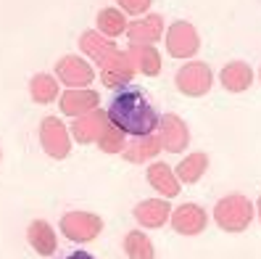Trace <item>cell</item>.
Instances as JSON below:
<instances>
[{
  "label": "cell",
  "mask_w": 261,
  "mask_h": 259,
  "mask_svg": "<svg viewBox=\"0 0 261 259\" xmlns=\"http://www.w3.org/2000/svg\"><path fill=\"white\" fill-rule=\"evenodd\" d=\"M106 114H109L111 125H116L121 132L132 135V138L135 135L156 132V125H159V114L145 98V93L132 90V87H124L121 93H116Z\"/></svg>",
  "instance_id": "6da1fadb"
},
{
  "label": "cell",
  "mask_w": 261,
  "mask_h": 259,
  "mask_svg": "<svg viewBox=\"0 0 261 259\" xmlns=\"http://www.w3.org/2000/svg\"><path fill=\"white\" fill-rule=\"evenodd\" d=\"M253 201L243 193H229L214 206V222L224 233H245L253 222Z\"/></svg>",
  "instance_id": "7a4b0ae2"
},
{
  "label": "cell",
  "mask_w": 261,
  "mask_h": 259,
  "mask_svg": "<svg viewBox=\"0 0 261 259\" xmlns=\"http://www.w3.org/2000/svg\"><path fill=\"white\" fill-rule=\"evenodd\" d=\"M174 85L182 96L188 98H201L206 96L214 85V72L206 61H188L182 64L174 74Z\"/></svg>",
  "instance_id": "3957f363"
},
{
  "label": "cell",
  "mask_w": 261,
  "mask_h": 259,
  "mask_svg": "<svg viewBox=\"0 0 261 259\" xmlns=\"http://www.w3.org/2000/svg\"><path fill=\"white\" fill-rule=\"evenodd\" d=\"M61 233H64V238H69L74 243H90L103 233V220L95 211H82V209L66 211L61 217Z\"/></svg>",
  "instance_id": "277c9868"
},
{
  "label": "cell",
  "mask_w": 261,
  "mask_h": 259,
  "mask_svg": "<svg viewBox=\"0 0 261 259\" xmlns=\"http://www.w3.org/2000/svg\"><path fill=\"white\" fill-rule=\"evenodd\" d=\"M166 40V51L172 58H182V61H190L198 51H201V35L190 21H174L169 24V29L164 32Z\"/></svg>",
  "instance_id": "5b68a950"
},
{
  "label": "cell",
  "mask_w": 261,
  "mask_h": 259,
  "mask_svg": "<svg viewBox=\"0 0 261 259\" xmlns=\"http://www.w3.org/2000/svg\"><path fill=\"white\" fill-rule=\"evenodd\" d=\"M40 146L50 159H66L71 154V132L58 116H45L40 122Z\"/></svg>",
  "instance_id": "8992f818"
},
{
  "label": "cell",
  "mask_w": 261,
  "mask_h": 259,
  "mask_svg": "<svg viewBox=\"0 0 261 259\" xmlns=\"http://www.w3.org/2000/svg\"><path fill=\"white\" fill-rule=\"evenodd\" d=\"M156 138L161 143V151L169 154H182L190 146V127L188 122L177 114H161L156 125Z\"/></svg>",
  "instance_id": "52a82bcc"
},
{
  "label": "cell",
  "mask_w": 261,
  "mask_h": 259,
  "mask_svg": "<svg viewBox=\"0 0 261 259\" xmlns=\"http://www.w3.org/2000/svg\"><path fill=\"white\" fill-rule=\"evenodd\" d=\"M100 82L106 87H111V90H119V87H127L132 80H135V64H132V58L127 51H116L111 53L109 58H103L100 61Z\"/></svg>",
  "instance_id": "ba28073f"
},
{
  "label": "cell",
  "mask_w": 261,
  "mask_h": 259,
  "mask_svg": "<svg viewBox=\"0 0 261 259\" xmlns=\"http://www.w3.org/2000/svg\"><path fill=\"white\" fill-rule=\"evenodd\" d=\"M56 80L66 87H87L95 80V69L85 56H64L56 61Z\"/></svg>",
  "instance_id": "9c48e42d"
},
{
  "label": "cell",
  "mask_w": 261,
  "mask_h": 259,
  "mask_svg": "<svg viewBox=\"0 0 261 259\" xmlns=\"http://www.w3.org/2000/svg\"><path fill=\"white\" fill-rule=\"evenodd\" d=\"M172 227L179 236H201L208 225V215L201 204H179L177 209H172Z\"/></svg>",
  "instance_id": "30bf717a"
},
{
  "label": "cell",
  "mask_w": 261,
  "mask_h": 259,
  "mask_svg": "<svg viewBox=\"0 0 261 259\" xmlns=\"http://www.w3.org/2000/svg\"><path fill=\"white\" fill-rule=\"evenodd\" d=\"M109 127V114H106L100 106L93 111H87L82 116H74V122L69 125V132L76 143H95L100 138V132Z\"/></svg>",
  "instance_id": "8fae6325"
},
{
  "label": "cell",
  "mask_w": 261,
  "mask_h": 259,
  "mask_svg": "<svg viewBox=\"0 0 261 259\" xmlns=\"http://www.w3.org/2000/svg\"><path fill=\"white\" fill-rule=\"evenodd\" d=\"M100 106V96L90 87H66L58 96V109L66 116H82Z\"/></svg>",
  "instance_id": "7c38bea8"
},
{
  "label": "cell",
  "mask_w": 261,
  "mask_h": 259,
  "mask_svg": "<svg viewBox=\"0 0 261 259\" xmlns=\"http://www.w3.org/2000/svg\"><path fill=\"white\" fill-rule=\"evenodd\" d=\"M166 32V24L161 13H143L127 21V37L129 42H159Z\"/></svg>",
  "instance_id": "4fadbf2b"
},
{
  "label": "cell",
  "mask_w": 261,
  "mask_h": 259,
  "mask_svg": "<svg viewBox=\"0 0 261 259\" xmlns=\"http://www.w3.org/2000/svg\"><path fill=\"white\" fill-rule=\"evenodd\" d=\"M135 220L140 227H148V230H159L169 222L172 217V206H169L166 199H148V201H140L135 206Z\"/></svg>",
  "instance_id": "5bb4252c"
},
{
  "label": "cell",
  "mask_w": 261,
  "mask_h": 259,
  "mask_svg": "<svg viewBox=\"0 0 261 259\" xmlns=\"http://www.w3.org/2000/svg\"><path fill=\"white\" fill-rule=\"evenodd\" d=\"M145 177H148V185H150L153 191L161 193V199H174V196L182 193V182L177 180V175H174L172 167L164 164V161L148 164Z\"/></svg>",
  "instance_id": "9a60e30c"
},
{
  "label": "cell",
  "mask_w": 261,
  "mask_h": 259,
  "mask_svg": "<svg viewBox=\"0 0 261 259\" xmlns=\"http://www.w3.org/2000/svg\"><path fill=\"white\" fill-rule=\"evenodd\" d=\"M76 45H80V51L85 58H90L93 64H100L103 58H109L111 53H116V42L111 37L100 35L98 29H87V32L80 35V40H76Z\"/></svg>",
  "instance_id": "2e32d148"
},
{
  "label": "cell",
  "mask_w": 261,
  "mask_h": 259,
  "mask_svg": "<svg viewBox=\"0 0 261 259\" xmlns=\"http://www.w3.org/2000/svg\"><path fill=\"white\" fill-rule=\"evenodd\" d=\"M127 53L132 58L137 74H145V77H159L161 74V53L156 51V45H150V42H129Z\"/></svg>",
  "instance_id": "e0dca14e"
},
{
  "label": "cell",
  "mask_w": 261,
  "mask_h": 259,
  "mask_svg": "<svg viewBox=\"0 0 261 259\" xmlns=\"http://www.w3.org/2000/svg\"><path fill=\"white\" fill-rule=\"evenodd\" d=\"M161 154V143L156 138V132L150 135H135V138L124 146L121 156H124L129 164H148Z\"/></svg>",
  "instance_id": "ac0fdd59"
},
{
  "label": "cell",
  "mask_w": 261,
  "mask_h": 259,
  "mask_svg": "<svg viewBox=\"0 0 261 259\" xmlns=\"http://www.w3.org/2000/svg\"><path fill=\"white\" fill-rule=\"evenodd\" d=\"M27 241L40 256H50L58 249V236L48 220H32L27 227Z\"/></svg>",
  "instance_id": "d6986e66"
},
{
  "label": "cell",
  "mask_w": 261,
  "mask_h": 259,
  "mask_svg": "<svg viewBox=\"0 0 261 259\" xmlns=\"http://www.w3.org/2000/svg\"><path fill=\"white\" fill-rule=\"evenodd\" d=\"M219 82L227 93H245L253 85V69L245 61H229L219 72Z\"/></svg>",
  "instance_id": "ffe728a7"
},
{
  "label": "cell",
  "mask_w": 261,
  "mask_h": 259,
  "mask_svg": "<svg viewBox=\"0 0 261 259\" xmlns=\"http://www.w3.org/2000/svg\"><path fill=\"white\" fill-rule=\"evenodd\" d=\"M206 170H208V156L198 151V154L185 156L174 167V175H177V180L182 182V185H195V182L206 175Z\"/></svg>",
  "instance_id": "44dd1931"
},
{
  "label": "cell",
  "mask_w": 261,
  "mask_h": 259,
  "mask_svg": "<svg viewBox=\"0 0 261 259\" xmlns=\"http://www.w3.org/2000/svg\"><path fill=\"white\" fill-rule=\"evenodd\" d=\"M95 29L100 35L116 40L119 35L127 32V13L119 11V8H100L98 16H95Z\"/></svg>",
  "instance_id": "7402d4cb"
},
{
  "label": "cell",
  "mask_w": 261,
  "mask_h": 259,
  "mask_svg": "<svg viewBox=\"0 0 261 259\" xmlns=\"http://www.w3.org/2000/svg\"><path fill=\"white\" fill-rule=\"evenodd\" d=\"M29 96H32V101H35V103H40V106L53 103V101L61 96L58 80L53 77V74H45V72L35 74V77L29 80Z\"/></svg>",
  "instance_id": "603a6c76"
},
{
  "label": "cell",
  "mask_w": 261,
  "mask_h": 259,
  "mask_svg": "<svg viewBox=\"0 0 261 259\" xmlns=\"http://www.w3.org/2000/svg\"><path fill=\"white\" fill-rule=\"evenodd\" d=\"M124 254L127 259H156V249H153V241L143 233V230H129L124 236Z\"/></svg>",
  "instance_id": "cb8c5ba5"
},
{
  "label": "cell",
  "mask_w": 261,
  "mask_h": 259,
  "mask_svg": "<svg viewBox=\"0 0 261 259\" xmlns=\"http://www.w3.org/2000/svg\"><path fill=\"white\" fill-rule=\"evenodd\" d=\"M95 146H98V151H103V154H121L124 146H127V135L121 132L116 125L109 122V127L100 132V138L95 140Z\"/></svg>",
  "instance_id": "d4e9b609"
},
{
  "label": "cell",
  "mask_w": 261,
  "mask_h": 259,
  "mask_svg": "<svg viewBox=\"0 0 261 259\" xmlns=\"http://www.w3.org/2000/svg\"><path fill=\"white\" fill-rule=\"evenodd\" d=\"M153 0H116V8L124 11L127 16H143V13H148Z\"/></svg>",
  "instance_id": "484cf974"
},
{
  "label": "cell",
  "mask_w": 261,
  "mask_h": 259,
  "mask_svg": "<svg viewBox=\"0 0 261 259\" xmlns=\"http://www.w3.org/2000/svg\"><path fill=\"white\" fill-rule=\"evenodd\" d=\"M69 259H93V256H87V254H82V251H74Z\"/></svg>",
  "instance_id": "4316f807"
},
{
  "label": "cell",
  "mask_w": 261,
  "mask_h": 259,
  "mask_svg": "<svg viewBox=\"0 0 261 259\" xmlns=\"http://www.w3.org/2000/svg\"><path fill=\"white\" fill-rule=\"evenodd\" d=\"M256 217L261 220V196H258V201H256Z\"/></svg>",
  "instance_id": "83f0119b"
},
{
  "label": "cell",
  "mask_w": 261,
  "mask_h": 259,
  "mask_svg": "<svg viewBox=\"0 0 261 259\" xmlns=\"http://www.w3.org/2000/svg\"><path fill=\"white\" fill-rule=\"evenodd\" d=\"M258 82H261V69H258Z\"/></svg>",
  "instance_id": "f1b7e54d"
},
{
  "label": "cell",
  "mask_w": 261,
  "mask_h": 259,
  "mask_svg": "<svg viewBox=\"0 0 261 259\" xmlns=\"http://www.w3.org/2000/svg\"><path fill=\"white\" fill-rule=\"evenodd\" d=\"M0 156H3V154H0Z\"/></svg>",
  "instance_id": "f546056e"
}]
</instances>
